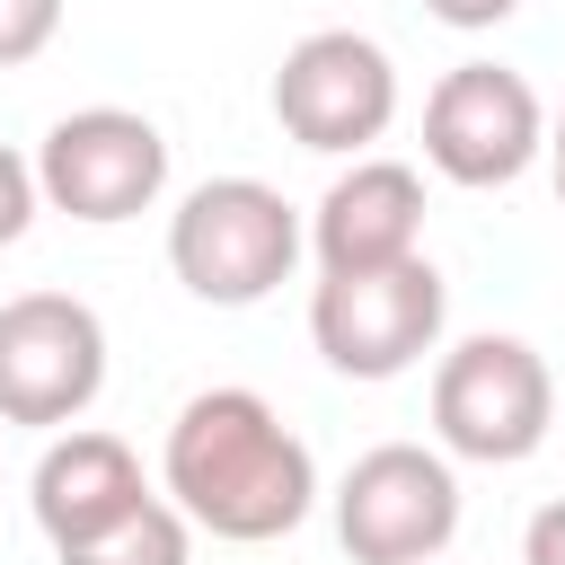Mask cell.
I'll use <instances>...</instances> for the list:
<instances>
[{"label":"cell","instance_id":"6da1fadb","mask_svg":"<svg viewBox=\"0 0 565 565\" xmlns=\"http://www.w3.org/2000/svg\"><path fill=\"white\" fill-rule=\"evenodd\" d=\"M159 486L168 503L230 539V547H265V539H291L318 503V459L309 441L274 415V397L256 388H194L168 424V450H159Z\"/></svg>","mask_w":565,"mask_h":565},{"label":"cell","instance_id":"7a4b0ae2","mask_svg":"<svg viewBox=\"0 0 565 565\" xmlns=\"http://www.w3.org/2000/svg\"><path fill=\"white\" fill-rule=\"evenodd\" d=\"M300 265V212L265 177H203L168 212V274L203 309H256Z\"/></svg>","mask_w":565,"mask_h":565},{"label":"cell","instance_id":"3957f363","mask_svg":"<svg viewBox=\"0 0 565 565\" xmlns=\"http://www.w3.org/2000/svg\"><path fill=\"white\" fill-rule=\"evenodd\" d=\"M547 433H556V380H547L539 344L468 335V344L441 353V371H433V441H441V459L512 468Z\"/></svg>","mask_w":565,"mask_h":565},{"label":"cell","instance_id":"277c9868","mask_svg":"<svg viewBox=\"0 0 565 565\" xmlns=\"http://www.w3.org/2000/svg\"><path fill=\"white\" fill-rule=\"evenodd\" d=\"M441 309H450V291H441L433 256H406V265H380V274H318L309 344L344 380H397L441 344Z\"/></svg>","mask_w":565,"mask_h":565},{"label":"cell","instance_id":"5b68a950","mask_svg":"<svg viewBox=\"0 0 565 565\" xmlns=\"http://www.w3.org/2000/svg\"><path fill=\"white\" fill-rule=\"evenodd\" d=\"M459 539V477L424 441H380L335 486V547L353 565H441Z\"/></svg>","mask_w":565,"mask_h":565},{"label":"cell","instance_id":"8992f818","mask_svg":"<svg viewBox=\"0 0 565 565\" xmlns=\"http://www.w3.org/2000/svg\"><path fill=\"white\" fill-rule=\"evenodd\" d=\"M106 388V318L79 291L0 300V424L62 433Z\"/></svg>","mask_w":565,"mask_h":565},{"label":"cell","instance_id":"52a82bcc","mask_svg":"<svg viewBox=\"0 0 565 565\" xmlns=\"http://www.w3.org/2000/svg\"><path fill=\"white\" fill-rule=\"evenodd\" d=\"M547 150V106L512 62H459L433 79L424 97V159L433 177L494 194L512 177H530V159Z\"/></svg>","mask_w":565,"mask_h":565},{"label":"cell","instance_id":"ba28073f","mask_svg":"<svg viewBox=\"0 0 565 565\" xmlns=\"http://www.w3.org/2000/svg\"><path fill=\"white\" fill-rule=\"evenodd\" d=\"M35 194L88 230H115V221H141L159 194H168V132L132 106H79L44 132L35 150Z\"/></svg>","mask_w":565,"mask_h":565},{"label":"cell","instance_id":"9c48e42d","mask_svg":"<svg viewBox=\"0 0 565 565\" xmlns=\"http://www.w3.org/2000/svg\"><path fill=\"white\" fill-rule=\"evenodd\" d=\"M274 124L318 159H353L397 124V62L353 26H318L274 71Z\"/></svg>","mask_w":565,"mask_h":565},{"label":"cell","instance_id":"30bf717a","mask_svg":"<svg viewBox=\"0 0 565 565\" xmlns=\"http://www.w3.org/2000/svg\"><path fill=\"white\" fill-rule=\"evenodd\" d=\"M318 274H380L424 256V177L406 159H353L309 212Z\"/></svg>","mask_w":565,"mask_h":565},{"label":"cell","instance_id":"8fae6325","mask_svg":"<svg viewBox=\"0 0 565 565\" xmlns=\"http://www.w3.org/2000/svg\"><path fill=\"white\" fill-rule=\"evenodd\" d=\"M26 503H35V530H44L53 547H71V539H97V530H115L124 512H141V503H150V477H141V459H132L124 433L71 424V433L44 441V459H35V477H26Z\"/></svg>","mask_w":565,"mask_h":565},{"label":"cell","instance_id":"7c38bea8","mask_svg":"<svg viewBox=\"0 0 565 565\" xmlns=\"http://www.w3.org/2000/svg\"><path fill=\"white\" fill-rule=\"evenodd\" d=\"M53 565H194V521H185L168 494H150V503L124 512L115 530L53 547Z\"/></svg>","mask_w":565,"mask_h":565},{"label":"cell","instance_id":"4fadbf2b","mask_svg":"<svg viewBox=\"0 0 565 565\" xmlns=\"http://www.w3.org/2000/svg\"><path fill=\"white\" fill-rule=\"evenodd\" d=\"M62 35V0H0V71L35 62Z\"/></svg>","mask_w":565,"mask_h":565},{"label":"cell","instance_id":"5bb4252c","mask_svg":"<svg viewBox=\"0 0 565 565\" xmlns=\"http://www.w3.org/2000/svg\"><path fill=\"white\" fill-rule=\"evenodd\" d=\"M35 159H18L9 141H0V247H18L26 238V221H35Z\"/></svg>","mask_w":565,"mask_h":565},{"label":"cell","instance_id":"9a60e30c","mask_svg":"<svg viewBox=\"0 0 565 565\" xmlns=\"http://www.w3.org/2000/svg\"><path fill=\"white\" fill-rule=\"evenodd\" d=\"M521 565H565V494L530 512V530H521Z\"/></svg>","mask_w":565,"mask_h":565},{"label":"cell","instance_id":"2e32d148","mask_svg":"<svg viewBox=\"0 0 565 565\" xmlns=\"http://www.w3.org/2000/svg\"><path fill=\"white\" fill-rule=\"evenodd\" d=\"M521 0H424V18H441V26H459V35H477V26H503Z\"/></svg>","mask_w":565,"mask_h":565},{"label":"cell","instance_id":"e0dca14e","mask_svg":"<svg viewBox=\"0 0 565 565\" xmlns=\"http://www.w3.org/2000/svg\"><path fill=\"white\" fill-rule=\"evenodd\" d=\"M547 168H556V212H565V106H556V124H547Z\"/></svg>","mask_w":565,"mask_h":565}]
</instances>
